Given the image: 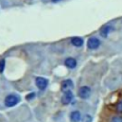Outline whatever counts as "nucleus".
I'll list each match as a JSON object with an SVG mask.
<instances>
[{"label": "nucleus", "mask_w": 122, "mask_h": 122, "mask_svg": "<svg viewBox=\"0 0 122 122\" xmlns=\"http://www.w3.org/2000/svg\"><path fill=\"white\" fill-rule=\"evenodd\" d=\"M33 96H34V94H33V93H31V94H29V95L27 96V99H30V98H32Z\"/></svg>", "instance_id": "2eb2a0df"}, {"label": "nucleus", "mask_w": 122, "mask_h": 122, "mask_svg": "<svg viewBox=\"0 0 122 122\" xmlns=\"http://www.w3.org/2000/svg\"><path fill=\"white\" fill-rule=\"evenodd\" d=\"M4 69H5V60L2 59L0 60V72H3Z\"/></svg>", "instance_id": "ddd939ff"}, {"label": "nucleus", "mask_w": 122, "mask_h": 122, "mask_svg": "<svg viewBox=\"0 0 122 122\" xmlns=\"http://www.w3.org/2000/svg\"><path fill=\"white\" fill-rule=\"evenodd\" d=\"M35 84L38 87V89L44 90L48 86V80L46 78H43V77H37L35 79Z\"/></svg>", "instance_id": "39448f33"}, {"label": "nucleus", "mask_w": 122, "mask_h": 122, "mask_svg": "<svg viewBox=\"0 0 122 122\" xmlns=\"http://www.w3.org/2000/svg\"><path fill=\"white\" fill-rule=\"evenodd\" d=\"M83 43H84V41L81 37H73L71 39V44L75 47H81L83 45Z\"/></svg>", "instance_id": "9d476101"}, {"label": "nucleus", "mask_w": 122, "mask_h": 122, "mask_svg": "<svg viewBox=\"0 0 122 122\" xmlns=\"http://www.w3.org/2000/svg\"><path fill=\"white\" fill-rule=\"evenodd\" d=\"M19 101H20L19 96H17L15 94H10L5 99V105L7 107H12V106L16 105Z\"/></svg>", "instance_id": "f257e3e1"}, {"label": "nucleus", "mask_w": 122, "mask_h": 122, "mask_svg": "<svg viewBox=\"0 0 122 122\" xmlns=\"http://www.w3.org/2000/svg\"><path fill=\"white\" fill-rule=\"evenodd\" d=\"M80 118H81V114L78 111H74L71 113V120L72 122H78L80 120Z\"/></svg>", "instance_id": "1a4fd4ad"}, {"label": "nucleus", "mask_w": 122, "mask_h": 122, "mask_svg": "<svg viewBox=\"0 0 122 122\" xmlns=\"http://www.w3.org/2000/svg\"><path fill=\"white\" fill-rule=\"evenodd\" d=\"M112 27L111 25H106V26H104V27L102 28L101 31H100L101 36H103V37H107V36L109 35V33L112 31Z\"/></svg>", "instance_id": "0eeeda50"}, {"label": "nucleus", "mask_w": 122, "mask_h": 122, "mask_svg": "<svg viewBox=\"0 0 122 122\" xmlns=\"http://www.w3.org/2000/svg\"><path fill=\"white\" fill-rule=\"evenodd\" d=\"M65 65H66L68 68H70V69H73V68H75V66H76V60H75L74 58H71V57L67 58V59L65 60Z\"/></svg>", "instance_id": "6e6552de"}, {"label": "nucleus", "mask_w": 122, "mask_h": 122, "mask_svg": "<svg viewBox=\"0 0 122 122\" xmlns=\"http://www.w3.org/2000/svg\"><path fill=\"white\" fill-rule=\"evenodd\" d=\"M115 110H116L117 112L122 113V99L117 102V104H116V106H115Z\"/></svg>", "instance_id": "9b49d317"}, {"label": "nucleus", "mask_w": 122, "mask_h": 122, "mask_svg": "<svg viewBox=\"0 0 122 122\" xmlns=\"http://www.w3.org/2000/svg\"><path fill=\"white\" fill-rule=\"evenodd\" d=\"M88 48L91 49V50H95L97 49L99 46H100V40L96 37H91L89 40H88Z\"/></svg>", "instance_id": "f03ea898"}, {"label": "nucleus", "mask_w": 122, "mask_h": 122, "mask_svg": "<svg viewBox=\"0 0 122 122\" xmlns=\"http://www.w3.org/2000/svg\"><path fill=\"white\" fill-rule=\"evenodd\" d=\"M59 1H61V0H52V2H59Z\"/></svg>", "instance_id": "dca6fc26"}, {"label": "nucleus", "mask_w": 122, "mask_h": 122, "mask_svg": "<svg viewBox=\"0 0 122 122\" xmlns=\"http://www.w3.org/2000/svg\"><path fill=\"white\" fill-rule=\"evenodd\" d=\"M72 98H73V94H72V92H71V91H67V92H64L61 101H62L63 104L67 105V104H70V103L71 102Z\"/></svg>", "instance_id": "20e7f679"}, {"label": "nucleus", "mask_w": 122, "mask_h": 122, "mask_svg": "<svg viewBox=\"0 0 122 122\" xmlns=\"http://www.w3.org/2000/svg\"><path fill=\"white\" fill-rule=\"evenodd\" d=\"M111 122H122V117L121 116H113L112 118Z\"/></svg>", "instance_id": "f8f14e48"}, {"label": "nucleus", "mask_w": 122, "mask_h": 122, "mask_svg": "<svg viewBox=\"0 0 122 122\" xmlns=\"http://www.w3.org/2000/svg\"><path fill=\"white\" fill-rule=\"evenodd\" d=\"M83 122H92V116L89 114H86L83 118Z\"/></svg>", "instance_id": "4468645a"}, {"label": "nucleus", "mask_w": 122, "mask_h": 122, "mask_svg": "<svg viewBox=\"0 0 122 122\" xmlns=\"http://www.w3.org/2000/svg\"><path fill=\"white\" fill-rule=\"evenodd\" d=\"M72 81L71 79H67V80H64L62 82V85H61V89L62 91L65 92L67 91H71V89L72 88Z\"/></svg>", "instance_id": "423d86ee"}, {"label": "nucleus", "mask_w": 122, "mask_h": 122, "mask_svg": "<svg viewBox=\"0 0 122 122\" xmlns=\"http://www.w3.org/2000/svg\"><path fill=\"white\" fill-rule=\"evenodd\" d=\"M78 95H79V97H81L83 99L88 98L91 95V89L89 87H87V86L81 87L79 89V91H78Z\"/></svg>", "instance_id": "7ed1b4c3"}]
</instances>
